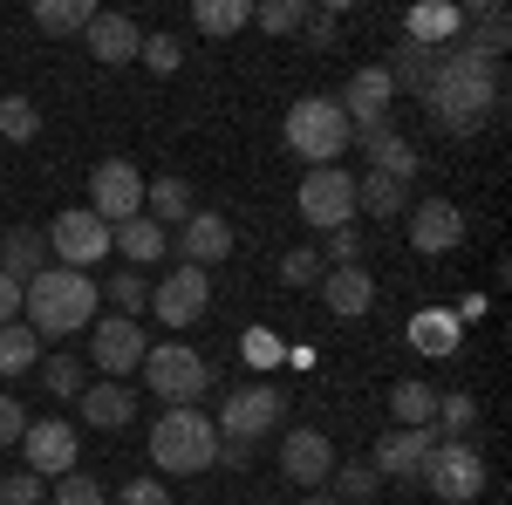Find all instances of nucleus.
Instances as JSON below:
<instances>
[{
    "label": "nucleus",
    "instance_id": "obj_1",
    "mask_svg": "<svg viewBox=\"0 0 512 505\" xmlns=\"http://www.w3.org/2000/svg\"><path fill=\"white\" fill-rule=\"evenodd\" d=\"M424 103H431V117L444 137H472L492 123V110L506 103V69L492 62V55H478L472 41H444L431 62V76H424Z\"/></svg>",
    "mask_w": 512,
    "mask_h": 505
},
{
    "label": "nucleus",
    "instance_id": "obj_2",
    "mask_svg": "<svg viewBox=\"0 0 512 505\" xmlns=\"http://www.w3.org/2000/svg\"><path fill=\"white\" fill-rule=\"evenodd\" d=\"M96 308H103V294H96V280L76 267H48L21 287V321L35 328L41 342H62V335H82V328H96Z\"/></svg>",
    "mask_w": 512,
    "mask_h": 505
},
{
    "label": "nucleus",
    "instance_id": "obj_3",
    "mask_svg": "<svg viewBox=\"0 0 512 505\" xmlns=\"http://www.w3.org/2000/svg\"><path fill=\"white\" fill-rule=\"evenodd\" d=\"M151 465L171 471V478H192V471L219 465V430L205 410H164L151 424Z\"/></svg>",
    "mask_w": 512,
    "mask_h": 505
},
{
    "label": "nucleus",
    "instance_id": "obj_4",
    "mask_svg": "<svg viewBox=\"0 0 512 505\" xmlns=\"http://www.w3.org/2000/svg\"><path fill=\"white\" fill-rule=\"evenodd\" d=\"M280 137H287V151L301 157V164H335V157L349 151V117H342V103L335 96H301L287 123H280Z\"/></svg>",
    "mask_w": 512,
    "mask_h": 505
},
{
    "label": "nucleus",
    "instance_id": "obj_5",
    "mask_svg": "<svg viewBox=\"0 0 512 505\" xmlns=\"http://www.w3.org/2000/svg\"><path fill=\"white\" fill-rule=\"evenodd\" d=\"M205 383H212V362L192 342H158V349L144 355V389L164 396V410H198Z\"/></svg>",
    "mask_w": 512,
    "mask_h": 505
},
{
    "label": "nucleus",
    "instance_id": "obj_6",
    "mask_svg": "<svg viewBox=\"0 0 512 505\" xmlns=\"http://www.w3.org/2000/svg\"><path fill=\"white\" fill-rule=\"evenodd\" d=\"M417 478H424V485H431L444 505H472V499H485V458H478V444H458V437H437Z\"/></svg>",
    "mask_w": 512,
    "mask_h": 505
},
{
    "label": "nucleus",
    "instance_id": "obj_7",
    "mask_svg": "<svg viewBox=\"0 0 512 505\" xmlns=\"http://www.w3.org/2000/svg\"><path fill=\"white\" fill-rule=\"evenodd\" d=\"M280 417H287V396H280V383H239L233 396L219 403L212 430H219V437H239V444H253V437H274Z\"/></svg>",
    "mask_w": 512,
    "mask_h": 505
},
{
    "label": "nucleus",
    "instance_id": "obj_8",
    "mask_svg": "<svg viewBox=\"0 0 512 505\" xmlns=\"http://www.w3.org/2000/svg\"><path fill=\"white\" fill-rule=\"evenodd\" d=\"M48 260H55V267L89 273L96 260H110V226H103L89 205H69V212H55V226H48Z\"/></svg>",
    "mask_w": 512,
    "mask_h": 505
},
{
    "label": "nucleus",
    "instance_id": "obj_9",
    "mask_svg": "<svg viewBox=\"0 0 512 505\" xmlns=\"http://www.w3.org/2000/svg\"><path fill=\"white\" fill-rule=\"evenodd\" d=\"M294 205H301V219H308V226H321V233L355 226V178L342 171V164H321V171H308V178H301Z\"/></svg>",
    "mask_w": 512,
    "mask_h": 505
},
{
    "label": "nucleus",
    "instance_id": "obj_10",
    "mask_svg": "<svg viewBox=\"0 0 512 505\" xmlns=\"http://www.w3.org/2000/svg\"><path fill=\"white\" fill-rule=\"evenodd\" d=\"M89 212H96L103 226L137 219V212H144V171H137L130 157H103L96 178H89Z\"/></svg>",
    "mask_w": 512,
    "mask_h": 505
},
{
    "label": "nucleus",
    "instance_id": "obj_11",
    "mask_svg": "<svg viewBox=\"0 0 512 505\" xmlns=\"http://www.w3.org/2000/svg\"><path fill=\"white\" fill-rule=\"evenodd\" d=\"M144 355H151V342H144V321H123V314H103L96 328H89V362L110 376V383H123V376H137L144 369Z\"/></svg>",
    "mask_w": 512,
    "mask_h": 505
},
{
    "label": "nucleus",
    "instance_id": "obj_12",
    "mask_svg": "<svg viewBox=\"0 0 512 505\" xmlns=\"http://www.w3.org/2000/svg\"><path fill=\"white\" fill-rule=\"evenodd\" d=\"M205 308H212V273L205 267H171L151 287V314H158L164 328H192Z\"/></svg>",
    "mask_w": 512,
    "mask_h": 505
},
{
    "label": "nucleus",
    "instance_id": "obj_13",
    "mask_svg": "<svg viewBox=\"0 0 512 505\" xmlns=\"http://www.w3.org/2000/svg\"><path fill=\"white\" fill-rule=\"evenodd\" d=\"M335 465H342V458H335L328 430H315V424H294L287 437H280V471H287V485H301V492H321Z\"/></svg>",
    "mask_w": 512,
    "mask_h": 505
},
{
    "label": "nucleus",
    "instance_id": "obj_14",
    "mask_svg": "<svg viewBox=\"0 0 512 505\" xmlns=\"http://www.w3.org/2000/svg\"><path fill=\"white\" fill-rule=\"evenodd\" d=\"M21 451H28V471H35V478H69V471H76V424L41 417V424L21 430Z\"/></svg>",
    "mask_w": 512,
    "mask_h": 505
},
{
    "label": "nucleus",
    "instance_id": "obj_15",
    "mask_svg": "<svg viewBox=\"0 0 512 505\" xmlns=\"http://www.w3.org/2000/svg\"><path fill=\"white\" fill-rule=\"evenodd\" d=\"M403 219H410V246H417V253H451V246L465 239V212H458L451 198H417Z\"/></svg>",
    "mask_w": 512,
    "mask_h": 505
},
{
    "label": "nucleus",
    "instance_id": "obj_16",
    "mask_svg": "<svg viewBox=\"0 0 512 505\" xmlns=\"http://www.w3.org/2000/svg\"><path fill=\"white\" fill-rule=\"evenodd\" d=\"M82 35H89V55H96L103 69H123V62H137V48H144V28H137L130 14H103V7L89 14V28H82Z\"/></svg>",
    "mask_w": 512,
    "mask_h": 505
},
{
    "label": "nucleus",
    "instance_id": "obj_17",
    "mask_svg": "<svg viewBox=\"0 0 512 505\" xmlns=\"http://www.w3.org/2000/svg\"><path fill=\"white\" fill-rule=\"evenodd\" d=\"M431 444H437V430H390V437H376L369 471H376V478H417L424 458H431Z\"/></svg>",
    "mask_w": 512,
    "mask_h": 505
},
{
    "label": "nucleus",
    "instance_id": "obj_18",
    "mask_svg": "<svg viewBox=\"0 0 512 505\" xmlns=\"http://www.w3.org/2000/svg\"><path fill=\"white\" fill-rule=\"evenodd\" d=\"M321 301H328V314H342V321H362V314L376 308V280H369L362 260L355 267H328L321 273Z\"/></svg>",
    "mask_w": 512,
    "mask_h": 505
},
{
    "label": "nucleus",
    "instance_id": "obj_19",
    "mask_svg": "<svg viewBox=\"0 0 512 505\" xmlns=\"http://www.w3.org/2000/svg\"><path fill=\"white\" fill-rule=\"evenodd\" d=\"M178 253H185V267H219V260L233 253V226H226L219 212H192V219L178 226Z\"/></svg>",
    "mask_w": 512,
    "mask_h": 505
},
{
    "label": "nucleus",
    "instance_id": "obj_20",
    "mask_svg": "<svg viewBox=\"0 0 512 505\" xmlns=\"http://www.w3.org/2000/svg\"><path fill=\"white\" fill-rule=\"evenodd\" d=\"M342 103V117H349V130H362V123H376V117H390V103H396V89L383 69H355L349 89L335 96Z\"/></svg>",
    "mask_w": 512,
    "mask_h": 505
},
{
    "label": "nucleus",
    "instance_id": "obj_21",
    "mask_svg": "<svg viewBox=\"0 0 512 505\" xmlns=\"http://www.w3.org/2000/svg\"><path fill=\"white\" fill-rule=\"evenodd\" d=\"M110 253H123L130 267L144 273V267H158L164 253H171V233H164L158 219H144V212H137V219H123V226H110Z\"/></svg>",
    "mask_w": 512,
    "mask_h": 505
},
{
    "label": "nucleus",
    "instance_id": "obj_22",
    "mask_svg": "<svg viewBox=\"0 0 512 505\" xmlns=\"http://www.w3.org/2000/svg\"><path fill=\"white\" fill-rule=\"evenodd\" d=\"M76 410H82V424H96V430H123L137 417V396H130V383H82Z\"/></svg>",
    "mask_w": 512,
    "mask_h": 505
},
{
    "label": "nucleus",
    "instance_id": "obj_23",
    "mask_svg": "<svg viewBox=\"0 0 512 505\" xmlns=\"http://www.w3.org/2000/svg\"><path fill=\"white\" fill-rule=\"evenodd\" d=\"M41 267H48V233H35V226H14V233H0V273H7L14 287H28Z\"/></svg>",
    "mask_w": 512,
    "mask_h": 505
},
{
    "label": "nucleus",
    "instance_id": "obj_24",
    "mask_svg": "<svg viewBox=\"0 0 512 505\" xmlns=\"http://www.w3.org/2000/svg\"><path fill=\"white\" fill-rule=\"evenodd\" d=\"M355 212H369V219H403V212H410V185H396L383 171H362V178H355Z\"/></svg>",
    "mask_w": 512,
    "mask_h": 505
},
{
    "label": "nucleus",
    "instance_id": "obj_25",
    "mask_svg": "<svg viewBox=\"0 0 512 505\" xmlns=\"http://www.w3.org/2000/svg\"><path fill=\"white\" fill-rule=\"evenodd\" d=\"M465 21H472V48L478 55H492V62H499V55H506V41H512V21H506V7H499V0H472V14H465Z\"/></svg>",
    "mask_w": 512,
    "mask_h": 505
},
{
    "label": "nucleus",
    "instance_id": "obj_26",
    "mask_svg": "<svg viewBox=\"0 0 512 505\" xmlns=\"http://www.w3.org/2000/svg\"><path fill=\"white\" fill-rule=\"evenodd\" d=\"M198 212V198H192V185H185V178H158V185H144V219H178V226H185V219H192Z\"/></svg>",
    "mask_w": 512,
    "mask_h": 505
},
{
    "label": "nucleus",
    "instance_id": "obj_27",
    "mask_svg": "<svg viewBox=\"0 0 512 505\" xmlns=\"http://www.w3.org/2000/svg\"><path fill=\"white\" fill-rule=\"evenodd\" d=\"M390 410H396V430H431L437 424V389L431 383H396Z\"/></svg>",
    "mask_w": 512,
    "mask_h": 505
},
{
    "label": "nucleus",
    "instance_id": "obj_28",
    "mask_svg": "<svg viewBox=\"0 0 512 505\" xmlns=\"http://www.w3.org/2000/svg\"><path fill=\"white\" fill-rule=\"evenodd\" d=\"M410 349H424V355H458V314H444V308H431V314H417L410 321Z\"/></svg>",
    "mask_w": 512,
    "mask_h": 505
},
{
    "label": "nucleus",
    "instance_id": "obj_29",
    "mask_svg": "<svg viewBox=\"0 0 512 505\" xmlns=\"http://www.w3.org/2000/svg\"><path fill=\"white\" fill-rule=\"evenodd\" d=\"M35 362H41V335L28 321H7L0 328V376H28Z\"/></svg>",
    "mask_w": 512,
    "mask_h": 505
},
{
    "label": "nucleus",
    "instance_id": "obj_30",
    "mask_svg": "<svg viewBox=\"0 0 512 505\" xmlns=\"http://www.w3.org/2000/svg\"><path fill=\"white\" fill-rule=\"evenodd\" d=\"M431 62H437V48H424V41H403V48H396L390 62H383V76H390V89L403 96V89H424Z\"/></svg>",
    "mask_w": 512,
    "mask_h": 505
},
{
    "label": "nucleus",
    "instance_id": "obj_31",
    "mask_svg": "<svg viewBox=\"0 0 512 505\" xmlns=\"http://www.w3.org/2000/svg\"><path fill=\"white\" fill-rule=\"evenodd\" d=\"M437 437H458V444H472L478 430V396L472 389H451V396H437Z\"/></svg>",
    "mask_w": 512,
    "mask_h": 505
},
{
    "label": "nucleus",
    "instance_id": "obj_32",
    "mask_svg": "<svg viewBox=\"0 0 512 505\" xmlns=\"http://www.w3.org/2000/svg\"><path fill=\"white\" fill-rule=\"evenodd\" d=\"M198 35H239L253 21V0H192Z\"/></svg>",
    "mask_w": 512,
    "mask_h": 505
},
{
    "label": "nucleus",
    "instance_id": "obj_33",
    "mask_svg": "<svg viewBox=\"0 0 512 505\" xmlns=\"http://www.w3.org/2000/svg\"><path fill=\"white\" fill-rule=\"evenodd\" d=\"M89 0H35V28L41 35H82L89 28Z\"/></svg>",
    "mask_w": 512,
    "mask_h": 505
},
{
    "label": "nucleus",
    "instance_id": "obj_34",
    "mask_svg": "<svg viewBox=\"0 0 512 505\" xmlns=\"http://www.w3.org/2000/svg\"><path fill=\"white\" fill-rule=\"evenodd\" d=\"M458 28H465V7H417L410 14V41H424V48H444Z\"/></svg>",
    "mask_w": 512,
    "mask_h": 505
},
{
    "label": "nucleus",
    "instance_id": "obj_35",
    "mask_svg": "<svg viewBox=\"0 0 512 505\" xmlns=\"http://www.w3.org/2000/svg\"><path fill=\"white\" fill-rule=\"evenodd\" d=\"M35 130H41L35 96H0V137L7 144H35Z\"/></svg>",
    "mask_w": 512,
    "mask_h": 505
},
{
    "label": "nucleus",
    "instance_id": "obj_36",
    "mask_svg": "<svg viewBox=\"0 0 512 505\" xmlns=\"http://www.w3.org/2000/svg\"><path fill=\"white\" fill-rule=\"evenodd\" d=\"M328 485H335V505H342V499H349V505H369L383 478H376L369 465H335V471H328Z\"/></svg>",
    "mask_w": 512,
    "mask_h": 505
},
{
    "label": "nucleus",
    "instance_id": "obj_37",
    "mask_svg": "<svg viewBox=\"0 0 512 505\" xmlns=\"http://www.w3.org/2000/svg\"><path fill=\"white\" fill-rule=\"evenodd\" d=\"M96 294H110V308L123 314V321H137V314L151 308V287H144V273H117L110 287H96Z\"/></svg>",
    "mask_w": 512,
    "mask_h": 505
},
{
    "label": "nucleus",
    "instance_id": "obj_38",
    "mask_svg": "<svg viewBox=\"0 0 512 505\" xmlns=\"http://www.w3.org/2000/svg\"><path fill=\"white\" fill-rule=\"evenodd\" d=\"M137 62H144L151 76H178V62H185V41H178V35H144Z\"/></svg>",
    "mask_w": 512,
    "mask_h": 505
},
{
    "label": "nucleus",
    "instance_id": "obj_39",
    "mask_svg": "<svg viewBox=\"0 0 512 505\" xmlns=\"http://www.w3.org/2000/svg\"><path fill=\"white\" fill-rule=\"evenodd\" d=\"M41 389L76 403V396H82V362H76V355H48V362H41Z\"/></svg>",
    "mask_w": 512,
    "mask_h": 505
},
{
    "label": "nucleus",
    "instance_id": "obj_40",
    "mask_svg": "<svg viewBox=\"0 0 512 505\" xmlns=\"http://www.w3.org/2000/svg\"><path fill=\"white\" fill-rule=\"evenodd\" d=\"M48 505H110V492H103V485H96L89 471H69V478H55Z\"/></svg>",
    "mask_w": 512,
    "mask_h": 505
},
{
    "label": "nucleus",
    "instance_id": "obj_41",
    "mask_svg": "<svg viewBox=\"0 0 512 505\" xmlns=\"http://www.w3.org/2000/svg\"><path fill=\"white\" fill-rule=\"evenodd\" d=\"M321 253L315 246H294V253H287V260H280V287H321Z\"/></svg>",
    "mask_w": 512,
    "mask_h": 505
},
{
    "label": "nucleus",
    "instance_id": "obj_42",
    "mask_svg": "<svg viewBox=\"0 0 512 505\" xmlns=\"http://www.w3.org/2000/svg\"><path fill=\"white\" fill-rule=\"evenodd\" d=\"M253 21H260L267 35H294V28L308 21V0H267V7H253Z\"/></svg>",
    "mask_w": 512,
    "mask_h": 505
},
{
    "label": "nucleus",
    "instance_id": "obj_43",
    "mask_svg": "<svg viewBox=\"0 0 512 505\" xmlns=\"http://www.w3.org/2000/svg\"><path fill=\"white\" fill-rule=\"evenodd\" d=\"M41 499H48V478H35V471L0 478V505H41Z\"/></svg>",
    "mask_w": 512,
    "mask_h": 505
},
{
    "label": "nucleus",
    "instance_id": "obj_44",
    "mask_svg": "<svg viewBox=\"0 0 512 505\" xmlns=\"http://www.w3.org/2000/svg\"><path fill=\"white\" fill-rule=\"evenodd\" d=\"M362 260V233L355 226H335L328 233V253H321V267H355Z\"/></svg>",
    "mask_w": 512,
    "mask_h": 505
},
{
    "label": "nucleus",
    "instance_id": "obj_45",
    "mask_svg": "<svg viewBox=\"0 0 512 505\" xmlns=\"http://www.w3.org/2000/svg\"><path fill=\"white\" fill-rule=\"evenodd\" d=\"M239 355H246L253 369H274V362H280V355H287V349H280V342H274V335H267V328H253V335H239Z\"/></svg>",
    "mask_w": 512,
    "mask_h": 505
},
{
    "label": "nucleus",
    "instance_id": "obj_46",
    "mask_svg": "<svg viewBox=\"0 0 512 505\" xmlns=\"http://www.w3.org/2000/svg\"><path fill=\"white\" fill-rule=\"evenodd\" d=\"M117 505H171V492H164V478H130L117 492Z\"/></svg>",
    "mask_w": 512,
    "mask_h": 505
},
{
    "label": "nucleus",
    "instance_id": "obj_47",
    "mask_svg": "<svg viewBox=\"0 0 512 505\" xmlns=\"http://www.w3.org/2000/svg\"><path fill=\"white\" fill-rule=\"evenodd\" d=\"M21 430H28L21 403H14V396H0V444H21Z\"/></svg>",
    "mask_w": 512,
    "mask_h": 505
},
{
    "label": "nucleus",
    "instance_id": "obj_48",
    "mask_svg": "<svg viewBox=\"0 0 512 505\" xmlns=\"http://www.w3.org/2000/svg\"><path fill=\"white\" fill-rule=\"evenodd\" d=\"M301 28H308V41H315V48H328V41H335V7H321V14H308Z\"/></svg>",
    "mask_w": 512,
    "mask_h": 505
},
{
    "label": "nucleus",
    "instance_id": "obj_49",
    "mask_svg": "<svg viewBox=\"0 0 512 505\" xmlns=\"http://www.w3.org/2000/svg\"><path fill=\"white\" fill-rule=\"evenodd\" d=\"M7 321H21V287L0 273V328H7Z\"/></svg>",
    "mask_w": 512,
    "mask_h": 505
},
{
    "label": "nucleus",
    "instance_id": "obj_50",
    "mask_svg": "<svg viewBox=\"0 0 512 505\" xmlns=\"http://www.w3.org/2000/svg\"><path fill=\"white\" fill-rule=\"evenodd\" d=\"M219 465H253V444H239V437H219Z\"/></svg>",
    "mask_w": 512,
    "mask_h": 505
},
{
    "label": "nucleus",
    "instance_id": "obj_51",
    "mask_svg": "<svg viewBox=\"0 0 512 505\" xmlns=\"http://www.w3.org/2000/svg\"><path fill=\"white\" fill-rule=\"evenodd\" d=\"M301 505H335V499H328V492H308V499H301Z\"/></svg>",
    "mask_w": 512,
    "mask_h": 505
}]
</instances>
